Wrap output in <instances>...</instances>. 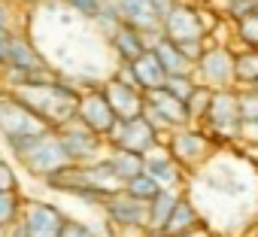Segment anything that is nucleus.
Returning a JSON list of instances; mask_svg holds the SVG:
<instances>
[{
    "label": "nucleus",
    "instance_id": "obj_8",
    "mask_svg": "<svg viewBox=\"0 0 258 237\" xmlns=\"http://www.w3.org/2000/svg\"><path fill=\"white\" fill-rule=\"evenodd\" d=\"M22 70V73H52L46 55L28 40L25 31H7L0 37V73Z\"/></svg>",
    "mask_w": 258,
    "mask_h": 237
},
{
    "label": "nucleus",
    "instance_id": "obj_11",
    "mask_svg": "<svg viewBox=\"0 0 258 237\" xmlns=\"http://www.w3.org/2000/svg\"><path fill=\"white\" fill-rule=\"evenodd\" d=\"M164 137L146 122L143 115H134V118H118L112 125L109 137H106V146L109 149H127V152H137V155H146L152 152Z\"/></svg>",
    "mask_w": 258,
    "mask_h": 237
},
{
    "label": "nucleus",
    "instance_id": "obj_9",
    "mask_svg": "<svg viewBox=\"0 0 258 237\" xmlns=\"http://www.w3.org/2000/svg\"><path fill=\"white\" fill-rule=\"evenodd\" d=\"M40 131H52V128H46L10 88H0V140H4V146Z\"/></svg>",
    "mask_w": 258,
    "mask_h": 237
},
{
    "label": "nucleus",
    "instance_id": "obj_44",
    "mask_svg": "<svg viewBox=\"0 0 258 237\" xmlns=\"http://www.w3.org/2000/svg\"><path fill=\"white\" fill-rule=\"evenodd\" d=\"M4 34H7V31H0V37H4Z\"/></svg>",
    "mask_w": 258,
    "mask_h": 237
},
{
    "label": "nucleus",
    "instance_id": "obj_31",
    "mask_svg": "<svg viewBox=\"0 0 258 237\" xmlns=\"http://www.w3.org/2000/svg\"><path fill=\"white\" fill-rule=\"evenodd\" d=\"M164 91H170L173 97H179L182 103L191 97V91L198 88V82H195V76L191 73H173V76H167L164 79V85H161Z\"/></svg>",
    "mask_w": 258,
    "mask_h": 237
},
{
    "label": "nucleus",
    "instance_id": "obj_40",
    "mask_svg": "<svg viewBox=\"0 0 258 237\" xmlns=\"http://www.w3.org/2000/svg\"><path fill=\"white\" fill-rule=\"evenodd\" d=\"M173 4H176V0H152V7H155V10H158L161 16H164V13H167V10H170Z\"/></svg>",
    "mask_w": 258,
    "mask_h": 237
},
{
    "label": "nucleus",
    "instance_id": "obj_12",
    "mask_svg": "<svg viewBox=\"0 0 258 237\" xmlns=\"http://www.w3.org/2000/svg\"><path fill=\"white\" fill-rule=\"evenodd\" d=\"M64 219H67V213H64L58 204L40 201V198H25L19 225L25 228L28 237H58Z\"/></svg>",
    "mask_w": 258,
    "mask_h": 237
},
{
    "label": "nucleus",
    "instance_id": "obj_16",
    "mask_svg": "<svg viewBox=\"0 0 258 237\" xmlns=\"http://www.w3.org/2000/svg\"><path fill=\"white\" fill-rule=\"evenodd\" d=\"M143 170H146L161 189H179V192H185V186H188V180H191V173H188L182 164L173 161V155L167 152L164 140H161L152 152L143 155Z\"/></svg>",
    "mask_w": 258,
    "mask_h": 237
},
{
    "label": "nucleus",
    "instance_id": "obj_2",
    "mask_svg": "<svg viewBox=\"0 0 258 237\" xmlns=\"http://www.w3.org/2000/svg\"><path fill=\"white\" fill-rule=\"evenodd\" d=\"M219 22L216 10L207 4H195V0H176V4L161 16V34L173 40L191 61L201 55L213 25Z\"/></svg>",
    "mask_w": 258,
    "mask_h": 237
},
{
    "label": "nucleus",
    "instance_id": "obj_17",
    "mask_svg": "<svg viewBox=\"0 0 258 237\" xmlns=\"http://www.w3.org/2000/svg\"><path fill=\"white\" fill-rule=\"evenodd\" d=\"M100 91L106 94V100H109L115 118H134V115L143 112V91H140V88H131V85H124V82L106 76V79L100 82Z\"/></svg>",
    "mask_w": 258,
    "mask_h": 237
},
{
    "label": "nucleus",
    "instance_id": "obj_29",
    "mask_svg": "<svg viewBox=\"0 0 258 237\" xmlns=\"http://www.w3.org/2000/svg\"><path fill=\"white\" fill-rule=\"evenodd\" d=\"M210 100H213V88H204V85H198V88L191 91V97L185 100V106H188V118H191V125H201L204 118H207Z\"/></svg>",
    "mask_w": 258,
    "mask_h": 237
},
{
    "label": "nucleus",
    "instance_id": "obj_42",
    "mask_svg": "<svg viewBox=\"0 0 258 237\" xmlns=\"http://www.w3.org/2000/svg\"><path fill=\"white\" fill-rule=\"evenodd\" d=\"M13 4H16L19 10H28V7H37V4H43V0H13Z\"/></svg>",
    "mask_w": 258,
    "mask_h": 237
},
{
    "label": "nucleus",
    "instance_id": "obj_20",
    "mask_svg": "<svg viewBox=\"0 0 258 237\" xmlns=\"http://www.w3.org/2000/svg\"><path fill=\"white\" fill-rule=\"evenodd\" d=\"M149 49L155 52V58L161 61V67H164L167 76H173V73H191V70H195V61H191L173 40H167L164 34H161L158 40H152Z\"/></svg>",
    "mask_w": 258,
    "mask_h": 237
},
{
    "label": "nucleus",
    "instance_id": "obj_33",
    "mask_svg": "<svg viewBox=\"0 0 258 237\" xmlns=\"http://www.w3.org/2000/svg\"><path fill=\"white\" fill-rule=\"evenodd\" d=\"M19 16H22V10L13 4V0H0V31H22Z\"/></svg>",
    "mask_w": 258,
    "mask_h": 237
},
{
    "label": "nucleus",
    "instance_id": "obj_35",
    "mask_svg": "<svg viewBox=\"0 0 258 237\" xmlns=\"http://www.w3.org/2000/svg\"><path fill=\"white\" fill-rule=\"evenodd\" d=\"M64 7H70L76 16H82V19H94L97 13H100V7H103V0H61Z\"/></svg>",
    "mask_w": 258,
    "mask_h": 237
},
{
    "label": "nucleus",
    "instance_id": "obj_28",
    "mask_svg": "<svg viewBox=\"0 0 258 237\" xmlns=\"http://www.w3.org/2000/svg\"><path fill=\"white\" fill-rule=\"evenodd\" d=\"M158 189H161V186H158L146 170L137 173V176H131L127 183H121V192H124V195H131V198H137V201H143V204H146L149 198H155Z\"/></svg>",
    "mask_w": 258,
    "mask_h": 237
},
{
    "label": "nucleus",
    "instance_id": "obj_39",
    "mask_svg": "<svg viewBox=\"0 0 258 237\" xmlns=\"http://www.w3.org/2000/svg\"><path fill=\"white\" fill-rule=\"evenodd\" d=\"M143 237H173V234H170L167 228H149V225H146V231H143Z\"/></svg>",
    "mask_w": 258,
    "mask_h": 237
},
{
    "label": "nucleus",
    "instance_id": "obj_36",
    "mask_svg": "<svg viewBox=\"0 0 258 237\" xmlns=\"http://www.w3.org/2000/svg\"><path fill=\"white\" fill-rule=\"evenodd\" d=\"M58 237H97V234H94L85 222H79V219H70V216H67V219H64V225H61V234H58Z\"/></svg>",
    "mask_w": 258,
    "mask_h": 237
},
{
    "label": "nucleus",
    "instance_id": "obj_19",
    "mask_svg": "<svg viewBox=\"0 0 258 237\" xmlns=\"http://www.w3.org/2000/svg\"><path fill=\"white\" fill-rule=\"evenodd\" d=\"M106 43H109V49L115 52V58H118L121 64H131L134 58H140V55L149 49V40H146L140 31L127 28V25H118V28L106 37Z\"/></svg>",
    "mask_w": 258,
    "mask_h": 237
},
{
    "label": "nucleus",
    "instance_id": "obj_14",
    "mask_svg": "<svg viewBox=\"0 0 258 237\" xmlns=\"http://www.w3.org/2000/svg\"><path fill=\"white\" fill-rule=\"evenodd\" d=\"M100 213H103L106 228L115 231V234L118 231H127V228H146V204L137 201V198H131V195H124L121 189L112 192L103 201Z\"/></svg>",
    "mask_w": 258,
    "mask_h": 237
},
{
    "label": "nucleus",
    "instance_id": "obj_5",
    "mask_svg": "<svg viewBox=\"0 0 258 237\" xmlns=\"http://www.w3.org/2000/svg\"><path fill=\"white\" fill-rule=\"evenodd\" d=\"M195 82L204 88H237L234 85V46L228 43H213L207 40L201 55L195 58V70H191Z\"/></svg>",
    "mask_w": 258,
    "mask_h": 237
},
{
    "label": "nucleus",
    "instance_id": "obj_26",
    "mask_svg": "<svg viewBox=\"0 0 258 237\" xmlns=\"http://www.w3.org/2000/svg\"><path fill=\"white\" fill-rule=\"evenodd\" d=\"M231 40L234 49H258V13L231 22Z\"/></svg>",
    "mask_w": 258,
    "mask_h": 237
},
{
    "label": "nucleus",
    "instance_id": "obj_22",
    "mask_svg": "<svg viewBox=\"0 0 258 237\" xmlns=\"http://www.w3.org/2000/svg\"><path fill=\"white\" fill-rule=\"evenodd\" d=\"M179 195H182L179 189H158V195L146 201V225L149 228H164L176 201H179Z\"/></svg>",
    "mask_w": 258,
    "mask_h": 237
},
{
    "label": "nucleus",
    "instance_id": "obj_43",
    "mask_svg": "<svg viewBox=\"0 0 258 237\" xmlns=\"http://www.w3.org/2000/svg\"><path fill=\"white\" fill-rule=\"evenodd\" d=\"M106 237H118V234H115V231H109V228H106Z\"/></svg>",
    "mask_w": 258,
    "mask_h": 237
},
{
    "label": "nucleus",
    "instance_id": "obj_25",
    "mask_svg": "<svg viewBox=\"0 0 258 237\" xmlns=\"http://www.w3.org/2000/svg\"><path fill=\"white\" fill-rule=\"evenodd\" d=\"M106 158L118 176V183H127L131 176L143 173V155L137 152H127V149H106Z\"/></svg>",
    "mask_w": 258,
    "mask_h": 237
},
{
    "label": "nucleus",
    "instance_id": "obj_32",
    "mask_svg": "<svg viewBox=\"0 0 258 237\" xmlns=\"http://www.w3.org/2000/svg\"><path fill=\"white\" fill-rule=\"evenodd\" d=\"M91 22H97V28H100V34L103 37H109L121 22H118V16H115V10H112V4H109V0H103V7H100V13L91 19Z\"/></svg>",
    "mask_w": 258,
    "mask_h": 237
},
{
    "label": "nucleus",
    "instance_id": "obj_37",
    "mask_svg": "<svg viewBox=\"0 0 258 237\" xmlns=\"http://www.w3.org/2000/svg\"><path fill=\"white\" fill-rule=\"evenodd\" d=\"M112 79L131 85V88H140V85H137V76H134V70H131V64H121V61H118V67L112 70ZM140 91H143V88H140Z\"/></svg>",
    "mask_w": 258,
    "mask_h": 237
},
{
    "label": "nucleus",
    "instance_id": "obj_21",
    "mask_svg": "<svg viewBox=\"0 0 258 237\" xmlns=\"http://www.w3.org/2000/svg\"><path fill=\"white\" fill-rule=\"evenodd\" d=\"M131 70H134L137 85H140L143 91H155V88H161L164 79H167V73H164V67H161V61L155 58L152 49H146L140 58H134V61H131Z\"/></svg>",
    "mask_w": 258,
    "mask_h": 237
},
{
    "label": "nucleus",
    "instance_id": "obj_10",
    "mask_svg": "<svg viewBox=\"0 0 258 237\" xmlns=\"http://www.w3.org/2000/svg\"><path fill=\"white\" fill-rule=\"evenodd\" d=\"M55 134H58L64 152H67V161L70 164H91L100 155H106V149H109L106 146V137H100L91 128H85L79 118H70V122L61 125Z\"/></svg>",
    "mask_w": 258,
    "mask_h": 237
},
{
    "label": "nucleus",
    "instance_id": "obj_6",
    "mask_svg": "<svg viewBox=\"0 0 258 237\" xmlns=\"http://www.w3.org/2000/svg\"><path fill=\"white\" fill-rule=\"evenodd\" d=\"M164 146L173 155V161L182 164L188 173H195L216 155V143L210 140V134L201 125H182V128L164 134Z\"/></svg>",
    "mask_w": 258,
    "mask_h": 237
},
{
    "label": "nucleus",
    "instance_id": "obj_4",
    "mask_svg": "<svg viewBox=\"0 0 258 237\" xmlns=\"http://www.w3.org/2000/svg\"><path fill=\"white\" fill-rule=\"evenodd\" d=\"M201 128L210 134V140L219 146H234L240 140V91L237 88H219L213 91L207 118L201 122Z\"/></svg>",
    "mask_w": 258,
    "mask_h": 237
},
{
    "label": "nucleus",
    "instance_id": "obj_13",
    "mask_svg": "<svg viewBox=\"0 0 258 237\" xmlns=\"http://www.w3.org/2000/svg\"><path fill=\"white\" fill-rule=\"evenodd\" d=\"M76 118L85 128H91L94 134H100V137H109L112 125L118 122L112 106H109V100H106V94L100 91V85L79 91V97H76Z\"/></svg>",
    "mask_w": 258,
    "mask_h": 237
},
{
    "label": "nucleus",
    "instance_id": "obj_15",
    "mask_svg": "<svg viewBox=\"0 0 258 237\" xmlns=\"http://www.w3.org/2000/svg\"><path fill=\"white\" fill-rule=\"evenodd\" d=\"M109 4H112L118 22L140 31L149 40V46H152V40L161 37V13L152 7V0H109Z\"/></svg>",
    "mask_w": 258,
    "mask_h": 237
},
{
    "label": "nucleus",
    "instance_id": "obj_1",
    "mask_svg": "<svg viewBox=\"0 0 258 237\" xmlns=\"http://www.w3.org/2000/svg\"><path fill=\"white\" fill-rule=\"evenodd\" d=\"M40 122L52 131H58L61 125H67L70 118H76V97H79V88L64 76V73H49L43 79H34V82H25V85H16L10 88Z\"/></svg>",
    "mask_w": 258,
    "mask_h": 237
},
{
    "label": "nucleus",
    "instance_id": "obj_38",
    "mask_svg": "<svg viewBox=\"0 0 258 237\" xmlns=\"http://www.w3.org/2000/svg\"><path fill=\"white\" fill-rule=\"evenodd\" d=\"M173 237H216L210 228H207V222L204 225H198V228H188V231H182V234H173Z\"/></svg>",
    "mask_w": 258,
    "mask_h": 237
},
{
    "label": "nucleus",
    "instance_id": "obj_41",
    "mask_svg": "<svg viewBox=\"0 0 258 237\" xmlns=\"http://www.w3.org/2000/svg\"><path fill=\"white\" fill-rule=\"evenodd\" d=\"M7 237H28V234H25V228H22V225L16 222L13 228H7Z\"/></svg>",
    "mask_w": 258,
    "mask_h": 237
},
{
    "label": "nucleus",
    "instance_id": "obj_27",
    "mask_svg": "<svg viewBox=\"0 0 258 237\" xmlns=\"http://www.w3.org/2000/svg\"><path fill=\"white\" fill-rule=\"evenodd\" d=\"M22 207H25L22 192H0V231L13 228L22 219Z\"/></svg>",
    "mask_w": 258,
    "mask_h": 237
},
{
    "label": "nucleus",
    "instance_id": "obj_3",
    "mask_svg": "<svg viewBox=\"0 0 258 237\" xmlns=\"http://www.w3.org/2000/svg\"><path fill=\"white\" fill-rule=\"evenodd\" d=\"M4 149L10 152V158L16 164H22L37 180H46L49 173H55L64 164H70L67 161V152H64V146H61V140H58L55 131H40V134L19 137L16 143H10Z\"/></svg>",
    "mask_w": 258,
    "mask_h": 237
},
{
    "label": "nucleus",
    "instance_id": "obj_18",
    "mask_svg": "<svg viewBox=\"0 0 258 237\" xmlns=\"http://www.w3.org/2000/svg\"><path fill=\"white\" fill-rule=\"evenodd\" d=\"M46 189H52V192H61V195H79V192H85V189H91L94 183H91V176H88V170H85V164H64L61 170H55V173H49L46 180H40ZM97 189V186H94Z\"/></svg>",
    "mask_w": 258,
    "mask_h": 237
},
{
    "label": "nucleus",
    "instance_id": "obj_7",
    "mask_svg": "<svg viewBox=\"0 0 258 237\" xmlns=\"http://www.w3.org/2000/svg\"><path fill=\"white\" fill-rule=\"evenodd\" d=\"M146 122L164 137L182 125H191V118H188V106L173 97L170 91L164 88H155V91H143V112H140Z\"/></svg>",
    "mask_w": 258,
    "mask_h": 237
},
{
    "label": "nucleus",
    "instance_id": "obj_24",
    "mask_svg": "<svg viewBox=\"0 0 258 237\" xmlns=\"http://www.w3.org/2000/svg\"><path fill=\"white\" fill-rule=\"evenodd\" d=\"M258 82V49H234V85L252 88Z\"/></svg>",
    "mask_w": 258,
    "mask_h": 237
},
{
    "label": "nucleus",
    "instance_id": "obj_30",
    "mask_svg": "<svg viewBox=\"0 0 258 237\" xmlns=\"http://www.w3.org/2000/svg\"><path fill=\"white\" fill-rule=\"evenodd\" d=\"M258 10V0H222V4L216 7V16L225 19V22H237L249 13Z\"/></svg>",
    "mask_w": 258,
    "mask_h": 237
},
{
    "label": "nucleus",
    "instance_id": "obj_23",
    "mask_svg": "<svg viewBox=\"0 0 258 237\" xmlns=\"http://www.w3.org/2000/svg\"><path fill=\"white\" fill-rule=\"evenodd\" d=\"M198 225H204V216H201V210L195 207V201H191V198L182 192L164 228H167L170 234H182V231H188V228H198Z\"/></svg>",
    "mask_w": 258,
    "mask_h": 237
},
{
    "label": "nucleus",
    "instance_id": "obj_46",
    "mask_svg": "<svg viewBox=\"0 0 258 237\" xmlns=\"http://www.w3.org/2000/svg\"><path fill=\"white\" fill-rule=\"evenodd\" d=\"M255 13H258V10H255Z\"/></svg>",
    "mask_w": 258,
    "mask_h": 237
},
{
    "label": "nucleus",
    "instance_id": "obj_45",
    "mask_svg": "<svg viewBox=\"0 0 258 237\" xmlns=\"http://www.w3.org/2000/svg\"><path fill=\"white\" fill-rule=\"evenodd\" d=\"M252 237H258V231H255V234H252Z\"/></svg>",
    "mask_w": 258,
    "mask_h": 237
},
{
    "label": "nucleus",
    "instance_id": "obj_34",
    "mask_svg": "<svg viewBox=\"0 0 258 237\" xmlns=\"http://www.w3.org/2000/svg\"><path fill=\"white\" fill-rule=\"evenodd\" d=\"M0 192H22L19 173L13 167V161H7L4 155H0Z\"/></svg>",
    "mask_w": 258,
    "mask_h": 237
}]
</instances>
